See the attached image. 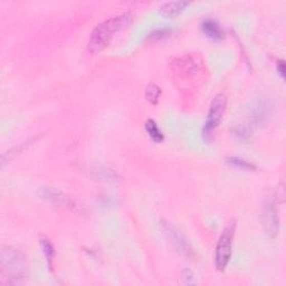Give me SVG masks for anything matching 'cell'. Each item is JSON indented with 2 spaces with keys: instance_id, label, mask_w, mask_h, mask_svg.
<instances>
[{
  "instance_id": "6da1fadb",
  "label": "cell",
  "mask_w": 286,
  "mask_h": 286,
  "mask_svg": "<svg viewBox=\"0 0 286 286\" xmlns=\"http://www.w3.org/2000/svg\"><path fill=\"white\" fill-rule=\"evenodd\" d=\"M133 21L132 12H123L121 15L111 17L98 24L93 30L88 43L89 51L92 54H98L107 48L113 38V35L126 29Z\"/></svg>"
},
{
  "instance_id": "7a4b0ae2",
  "label": "cell",
  "mask_w": 286,
  "mask_h": 286,
  "mask_svg": "<svg viewBox=\"0 0 286 286\" xmlns=\"http://www.w3.org/2000/svg\"><path fill=\"white\" fill-rule=\"evenodd\" d=\"M24 257L21 252L12 247L2 251V284H22L25 278Z\"/></svg>"
},
{
  "instance_id": "3957f363",
  "label": "cell",
  "mask_w": 286,
  "mask_h": 286,
  "mask_svg": "<svg viewBox=\"0 0 286 286\" xmlns=\"http://www.w3.org/2000/svg\"><path fill=\"white\" fill-rule=\"evenodd\" d=\"M235 232H236V221L235 220L229 221L226 225V227L223 228V231L218 239V242H217L215 263H216V267L219 271H225L227 265L229 264V260H231Z\"/></svg>"
},
{
  "instance_id": "277c9868",
  "label": "cell",
  "mask_w": 286,
  "mask_h": 286,
  "mask_svg": "<svg viewBox=\"0 0 286 286\" xmlns=\"http://www.w3.org/2000/svg\"><path fill=\"white\" fill-rule=\"evenodd\" d=\"M227 105V98L223 94H217L210 104V109L207 115L206 123L202 129V136L205 140H209L213 135V132L218 128L221 122L223 112Z\"/></svg>"
},
{
  "instance_id": "5b68a950",
  "label": "cell",
  "mask_w": 286,
  "mask_h": 286,
  "mask_svg": "<svg viewBox=\"0 0 286 286\" xmlns=\"http://www.w3.org/2000/svg\"><path fill=\"white\" fill-rule=\"evenodd\" d=\"M273 110H274V103L270 97L259 96L255 98L248 109L250 126L253 128L266 123L271 117Z\"/></svg>"
},
{
  "instance_id": "8992f818",
  "label": "cell",
  "mask_w": 286,
  "mask_h": 286,
  "mask_svg": "<svg viewBox=\"0 0 286 286\" xmlns=\"http://www.w3.org/2000/svg\"><path fill=\"white\" fill-rule=\"evenodd\" d=\"M161 226H162V229L168 239L171 241V244L175 246L180 253L188 257L194 256V251H192L189 241L185 237L181 232L178 231L171 222L167 220L161 221Z\"/></svg>"
},
{
  "instance_id": "52a82bcc",
  "label": "cell",
  "mask_w": 286,
  "mask_h": 286,
  "mask_svg": "<svg viewBox=\"0 0 286 286\" xmlns=\"http://www.w3.org/2000/svg\"><path fill=\"white\" fill-rule=\"evenodd\" d=\"M39 196L40 198L44 199V200L54 205L56 207L67 208L70 210H75L77 208V205L73 199H71L67 195H65L64 192H62L60 190L56 188L43 187L39 190Z\"/></svg>"
},
{
  "instance_id": "ba28073f",
  "label": "cell",
  "mask_w": 286,
  "mask_h": 286,
  "mask_svg": "<svg viewBox=\"0 0 286 286\" xmlns=\"http://www.w3.org/2000/svg\"><path fill=\"white\" fill-rule=\"evenodd\" d=\"M262 219L266 234L271 237H276L279 232V219L275 201L272 199H267L264 203Z\"/></svg>"
},
{
  "instance_id": "9c48e42d",
  "label": "cell",
  "mask_w": 286,
  "mask_h": 286,
  "mask_svg": "<svg viewBox=\"0 0 286 286\" xmlns=\"http://www.w3.org/2000/svg\"><path fill=\"white\" fill-rule=\"evenodd\" d=\"M201 30L208 38L213 40H221L225 36V33L219 26V24L211 18H206L201 23Z\"/></svg>"
},
{
  "instance_id": "30bf717a",
  "label": "cell",
  "mask_w": 286,
  "mask_h": 286,
  "mask_svg": "<svg viewBox=\"0 0 286 286\" xmlns=\"http://www.w3.org/2000/svg\"><path fill=\"white\" fill-rule=\"evenodd\" d=\"M190 4L188 2H167L160 6V12L167 17H175L182 12Z\"/></svg>"
},
{
  "instance_id": "8fae6325",
  "label": "cell",
  "mask_w": 286,
  "mask_h": 286,
  "mask_svg": "<svg viewBox=\"0 0 286 286\" xmlns=\"http://www.w3.org/2000/svg\"><path fill=\"white\" fill-rule=\"evenodd\" d=\"M177 66L179 67V71L185 73L186 75H192L198 71V62H196L192 56H183V57L179 58Z\"/></svg>"
},
{
  "instance_id": "7c38bea8",
  "label": "cell",
  "mask_w": 286,
  "mask_h": 286,
  "mask_svg": "<svg viewBox=\"0 0 286 286\" xmlns=\"http://www.w3.org/2000/svg\"><path fill=\"white\" fill-rule=\"evenodd\" d=\"M146 131L148 132L149 136L154 141V142H162L165 139V135L162 131L159 129L158 124L155 123L154 120H148L146 122Z\"/></svg>"
},
{
  "instance_id": "4fadbf2b",
  "label": "cell",
  "mask_w": 286,
  "mask_h": 286,
  "mask_svg": "<svg viewBox=\"0 0 286 286\" xmlns=\"http://www.w3.org/2000/svg\"><path fill=\"white\" fill-rule=\"evenodd\" d=\"M226 161H227L228 165H231L235 168H238V169L248 170V171L257 169V167L255 166L253 162H251V161H247V160L239 158V157H228L226 159Z\"/></svg>"
},
{
  "instance_id": "5bb4252c",
  "label": "cell",
  "mask_w": 286,
  "mask_h": 286,
  "mask_svg": "<svg viewBox=\"0 0 286 286\" xmlns=\"http://www.w3.org/2000/svg\"><path fill=\"white\" fill-rule=\"evenodd\" d=\"M233 133L240 141H248L252 135V127L250 124H238L233 129Z\"/></svg>"
},
{
  "instance_id": "9a60e30c",
  "label": "cell",
  "mask_w": 286,
  "mask_h": 286,
  "mask_svg": "<svg viewBox=\"0 0 286 286\" xmlns=\"http://www.w3.org/2000/svg\"><path fill=\"white\" fill-rule=\"evenodd\" d=\"M40 245H42L43 253H44L45 257H46L49 269H52V267H53V259H54V255H55V251H54V247L52 245V242L49 241L46 237H42L40 238Z\"/></svg>"
},
{
  "instance_id": "2e32d148",
  "label": "cell",
  "mask_w": 286,
  "mask_h": 286,
  "mask_svg": "<svg viewBox=\"0 0 286 286\" xmlns=\"http://www.w3.org/2000/svg\"><path fill=\"white\" fill-rule=\"evenodd\" d=\"M146 98L149 102L155 104L158 103L159 97L161 95V89L155 83H150L146 88Z\"/></svg>"
},
{
  "instance_id": "e0dca14e",
  "label": "cell",
  "mask_w": 286,
  "mask_h": 286,
  "mask_svg": "<svg viewBox=\"0 0 286 286\" xmlns=\"http://www.w3.org/2000/svg\"><path fill=\"white\" fill-rule=\"evenodd\" d=\"M172 33H173V29L170 27L157 28L152 30V32L148 35V39L151 42H158L164 38H167V37L170 36Z\"/></svg>"
},
{
  "instance_id": "ac0fdd59",
  "label": "cell",
  "mask_w": 286,
  "mask_h": 286,
  "mask_svg": "<svg viewBox=\"0 0 286 286\" xmlns=\"http://www.w3.org/2000/svg\"><path fill=\"white\" fill-rule=\"evenodd\" d=\"M95 172L97 173V176L99 178H102L104 180H110V181H114V180L117 178L115 173L111 169H108V168L98 167L97 170H95Z\"/></svg>"
},
{
  "instance_id": "d6986e66",
  "label": "cell",
  "mask_w": 286,
  "mask_h": 286,
  "mask_svg": "<svg viewBox=\"0 0 286 286\" xmlns=\"http://www.w3.org/2000/svg\"><path fill=\"white\" fill-rule=\"evenodd\" d=\"M182 277H183V281L186 284H195V279H194V275H192V273L190 272V270L186 269L182 273Z\"/></svg>"
},
{
  "instance_id": "ffe728a7",
  "label": "cell",
  "mask_w": 286,
  "mask_h": 286,
  "mask_svg": "<svg viewBox=\"0 0 286 286\" xmlns=\"http://www.w3.org/2000/svg\"><path fill=\"white\" fill-rule=\"evenodd\" d=\"M277 72L282 78L285 77V64L283 60L277 62Z\"/></svg>"
}]
</instances>
